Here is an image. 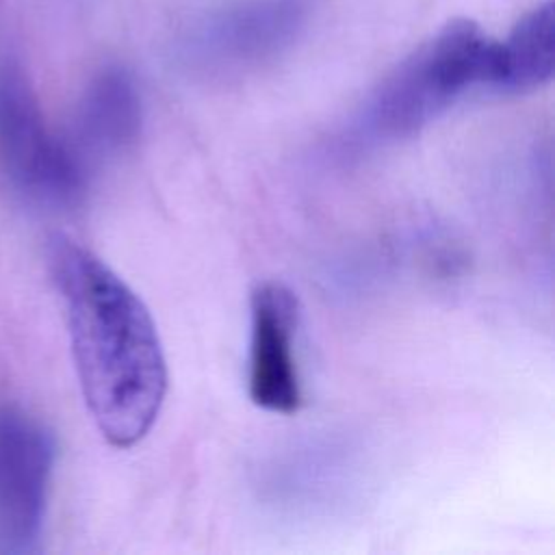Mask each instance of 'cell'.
<instances>
[{"instance_id":"cell-8","label":"cell","mask_w":555,"mask_h":555,"mask_svg":"<svg viewBox=\"0 0 555 555\" xmlns=\"http://www.w3.org/2000/svg\"><path fill=\"white\" fill-rule=\"evenodd\" d=\"M496 91L529 93L553 78L555 69V7L553 2L531 9L499 43Z\"/></svg>"},{"instance_id":"cell-6","label":"cell","mask_w":555,"mask_h":555,"mask_svg":"<svg viewBox=\"0 0 555 555\" xmlns=\"http://www.w3.org/2000/svg\"><path fill=\"white\" fill-rule=\"evenodd\" d=\"M299 299L280 280H262L249 295L247 392L273 414L299 410L304 392L295 353Z\"/></svg>"},{"instance_id":"cell-7","label":"cell","mask_w":555,"mask_h":555,"mask_svg":"<svg viewBox=\"0 0 555 555\" xmlns=\"http://www.w3.org/2000/svg\"><path fill=\"white\" fill-rule=\"evenodd\" d=\"M141 124L143 106L134 78L124 67H104L78 102L67 143L91 173L95 165L130 150L141 134Z\"/></svg>"},{"instance_id":"cell-1","label":"cell","mask_w":555,"mask_h":555,"mask_svg":"<svg viewBox=\"0 0 555 555\" xmlns=\"http://www.w3.org/2000/svg\"><path fill=\"white\" fill-rule=\"evenodd\" d=\"M48 269L63 304L85 405L117 449L139 444L167 397V360L143 299L100 256L56 234Z\"/></svg>"},{"instance_id":"cell-5","label":"cell","mask_w":555,"mask_h":555,"mask_svg":"<svg viewBox=\"0 0 555 555\" xmlns=\"http://www.w3.org/2000/svg\"><path fill=\"white\" fill-rule=\"evenodd\" d=\"M54 438L41 421L0 405V553H30L41 535Z\"/></svg>"},{"instance_id":"cell-3","label":"cell","mask_w":555,"mask_h":555,"mask_svg":"<svg viewBox=\"0 0 555 555\" xmlns=\"http://www.w3.org/2000/svg\"><path fill=\"white\" fill-rule=\"evenodd\" d=\"M0 160L20 195L48 208L76 204L89 182V171L67 139L50 132L37 95L15 63L0 74Z\"/></svg>"},{"instance_id":"cell-4","label":"cell","mask_w":555,"mask_h":555,"mask_svg":"<svg viewBox=\"0 0 555 555\" xmlns=\"http://www.w3.org/2000/svg\"><path fill=\"white\" fill-rule=\"evenodd\" d=\"M319 0H238L204 22L186 43L208 74H241L273 61L306 30Z\"/></svg>"},{"instance_id":"cell-2","label":"cell","mask_w":555,"mask_h":555,"mask_svg":"<svg viewBox=\"0 0 555 555\" xmlns=\"http://www.w3.org/2000/svg\"><path fill=\"white\" fill-rule=\"evenodd\" d=\"M499 65V41L470 20H453L379 82L343 143L349 150H375L405 141L470 89H496Z\"/></svg>"}]
</instances>
